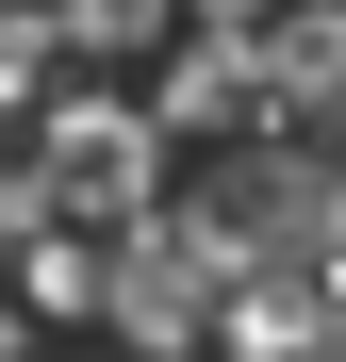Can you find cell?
<instances>
[{
	"instance_id": "1",
	"label": "cell",
	"mask_w": 346,
	"mask_h": 362,
	"mask_svg": "<svg viewBox=\"0 0 346 362\" xmlns=\"http://www.w3.org/2000/svg\"><path fill=\"white\" fill-rule=\"evenodd\" d=\"M33 198H50V214L99 198V214L149 230V198H165V132H149V99H99V83L33 99Z\"/></svg>"
},
{
	"instance_id": "2",
	"label": "cell",
	"mask_w": 346,
	"mask_h": 362,
	"mask_svg": "<svg viewBox=\"0 0 346 362\" xmlns=\"http://www.w3.org/2000/svg\"><path fill=\"white\" fill-rule=\"evenodd\" d=\"M165 17H182V0H50V33L99 49V66H115V49H165Z\"/></svg>"
},
{
	"instance_id": "3",
	"label": "cell",
	"mask_w": 346,
	"mask_h": 362,
	"mask_svg": "<svg viewBox=\"0 0 346 362\" xmlns=\"http://www.w3.org/2000/svg\"><path fill=\"white\" fill-rule=\"evenodd\" d=\"M33 83H50V33H0V115H33Z\"/></svg>"
},
{
	"instance_id": "4",
	"label": "cell",
	"mask_w": 346,
	"mask_h": 362,
	"mask_svg": "<svg viewBox=\"0 0 346 362\" xmlns=\"http://www.w3.org/2000/svg\"><path fill=\"white\" fill-rule=\"evenodd\" d=\"M33 362H132V346H33Z\"/></svg>"
}]
</instances>
